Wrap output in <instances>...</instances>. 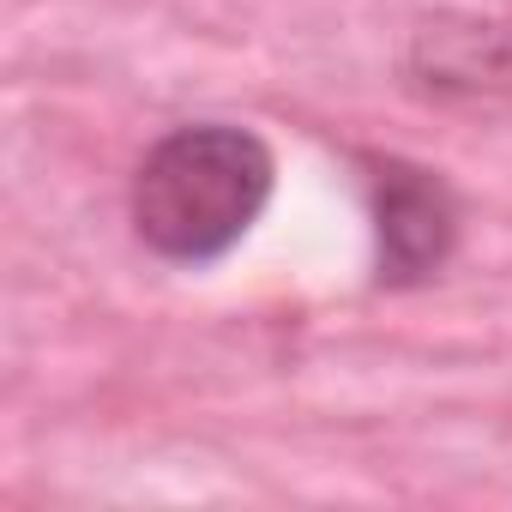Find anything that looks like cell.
Listing matches in <instances>:
<instances>
[{
	"label": "cell",
	"mask_w": 512,
	"mask_h": 512,
	"mask_svg": "<svg viewBox=\"0 0 512 512\" xmlns=\"http://www.w3.org/2000/svg\"><path fill=\"white\" fill-rule=\"evenodd\" d=\"M374 235H380V284H422L446 266L458 241L452 187L434 169L386 157L374 169Z\"/></svg>",
	"instance_id": "7a4b0ae2"
},
{
	"label": "cell",
	"mask_w": 512,
	"mask_h": 512,
	"mask_svg": "<svg viewBox=\"0 0 512 512\" xmlns=\"http://www.w3.org/2000/svg\"><path fill=\"white\" fill-rule=\"evenodd\" d=\"M272 151L260 133L199 121L163 133L133 175V235L169 266H211L260 223Z\"/></svg>",
	"instance_id": "6da1fadb"
}]
</instances>
